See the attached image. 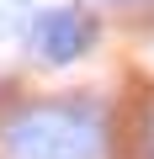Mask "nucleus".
<instances>
[{
  "instance_id": "7ed1b4c3",
  "label": "nucleus",
  "mask_w": 154,
  "mask_h": 159,
  "mask_svg": "<svg viewBox=\"0 0 154 159\" xmlns=\"http://www.w3.org/2000/svg\"><path fill=\"white\" fill-rule=\"evenodd\" d=\"M143 159H154V122L143 127Z\"/></svg>"
},
{
  "instance_id": "f03ea898",
  "label": "nucleus",
  "mask_w": 154,
  "mask_h": 159,
  "mask_svg": "<svg viewBox=\"0 0 154 159\" xmlns=\"http://www.w3.org/2000/svg\"><path fill=\"white\" fill-rule=\"evenodd\" d=\"M101 27L85 6H53L32 21V48L48 58V64H74V58H85L96 48Z\"/></svg>"
},
{
  "instance_id": "f257e3e1",
  "label": "nucleus",
  "mask_w": 154,
  "mask_h": 159,
  "mask_svg": "<svg viewBox=\"0 0 154 159\" xmlns=\"http://www.w3.org/2000/svg\"><path fill=\"white\" fill-rule=\"evenodd\" d=\"M11 159H96L101 117L85 101H32L0 127Z\"/></svg>"
},
{
  "instance_id": "20e7f679",
  "label": "nucleus",
  "mask_w": 154,
  "mask_h": 159,
  "mask_svg": "<svg viewBox=\"0 0 154 159\" xmlns=\"http://www.w3.org/2000/svg\"><path fill=\"white\" fill-rule=\"evenodd\" d=\"M112 6H138V0H112Z\"/></svg>"
}]
</instances>
